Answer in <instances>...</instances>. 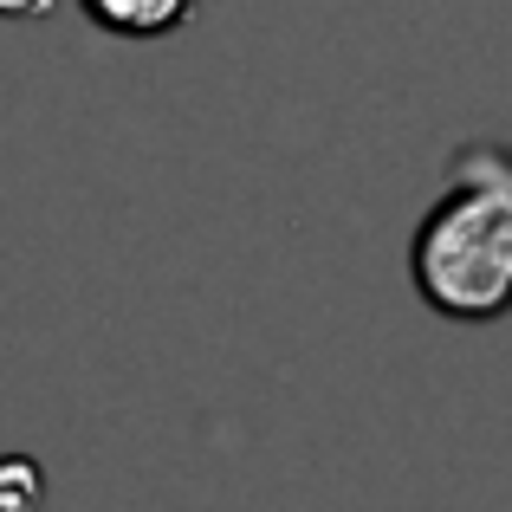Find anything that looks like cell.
I'll return each mask as SVG.
<instances>
[{"label": "cell", "instance_id": "cell-1", "mask_svg": "<svg viewBox=\"0 0 512 512\" xmlns=\"http://www.w3.org/2000/svg\"><path fill=\"white\" fill-rule=\"evenodd\" d=\"M415 286L448 318H493L512 305V163H467V182L415 234Z\"/></svg>", "mask_w": 512, "mask_h": 512}, {"label": "cell", "instance_id": "cell-2", "mask_svg": "<svg viewBox=\"0 0 512 512\" xmlns=\"http://www.w3.org/2000/svg\"><path fill=\"white\" fill-rule=\"evenodd\" d=\"M195 7V0H85V13L98 26H111V33L124 39H150V33H169V26H182V13Z\"/></svg>", "mask_w": 512, "mask_h": 512}, {"label": "cell", "instance_id": "cell-3", "mask_svg": "<svg viewBox=\"0 0 512 512\" xmlns=\"http://www.w3.org/2000/svg\"><path fill=\"white\" fill-rule=\"evenodd\" d=\"M33 7H46V0H0V13H33Z\"/></svg>", "mask_w": 512, "mask_h": 512}]
</instances>
